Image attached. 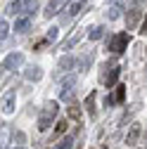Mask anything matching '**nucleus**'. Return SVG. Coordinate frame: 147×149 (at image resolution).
<instances>
[{
    "mask_svg": "<svg viewBox=\"0 0 147 149\" xmlns=\"http://www.w3.org/2000/svg\"><path fill=\"white\" fill-rule=\"evenodd\" d=\"M119 73H121V69H119V64H116L114 59H112V62H104V64H102V71H100L102 85H104V88H114Z\"/></svg>",
    "mask_w": 147,
    "mask_h": 149,
    "instance_id": "1",
    "label": "nucleus"
},
{
    "mask_svg": "<svg viewBox=\"0 0 147 149\" xmlns=\"http://www.w3.org/2000/svg\"><path fill=\"white\" fill-rule=\"evenodd\" d=\"M128 33L126 31H121V33H116V36H112V38L107 40V50L112 52V54H121L126 47H128Z\"/></svg>",
    "mask_w": 147,
    "mask_h": 149,
    "instance_id": "2",
    "label": "nucleus"
},
{
    "mask_svg": "<svg viewBox=\"0 0 147 149\" xmlns=\"http://www.w3.org/2000/svg\"><path fill=\"white\" fill-rule=\"evenodd\" d=\"M55 116H57V102H48L38 116V130H48Z\"/></svg>",
    "mask_w": 147,
    "mask_h": 149,
    "instance_id": "3",
    "label": "nucleus"
},
{
    "mask_svg": "<svg viewBox=\"0 0 147 149\" xmlns=\"http://www.w3.org/2000/svg\"><path fill=\"white\" fill-rule=\"evenodd\" d=\"M24 64V54L22 52H12V54H7V59L3 62V69H19Z\"/></svg>",
    "mask_w": 147,
    "mask_h": 149,
    "instance_id": "4",
    "label": "nucleus"
},
{
    "mask_svg": "<svg viewBox=\"0 0 147 149\" xmlns=\"http://www.w3.org/2000/svg\"><path fill=\"white\" fill-rule=\"evenodd\" d=\"M140 14H142V10H140V7L128 10V14H126V26H128V31H133V29L138 26V22H140Z\"/></svg>",
    "mask_w": 147,
    "mask_h": 149,
    "instance_id": "5",
    "label": "nucleus"
},
{
    "mask_svg": "<svg viewBox=\"0 0 147 149\" xmlns=\"http://www.w3.org/2000/svg\"><path fill=\"white\" fill-rule=\"evenodd\" d=\"M81 7H83V3H81V0H76V3H69V5L64 7V14H62V19H64V22H71L74 17L78 14V10H81Z\"/></svg>",
    "mask_w": 147,
    "mask_h": 149,
    "instance_id": "6",
    "label": "nucleus"
},
{
    "mask_svg": "<svg viewBox=\"0 0 147 149\" xmlns=\"http://www.w3.org/2000/svg\"><path fill=\"white\" fill-rule=\"evenodd\" d=\"M14 102H17V92L7 90L5 97H3V111H5V114H12V111H14Z\"/></svg>",
    "mask_w": 147,
    "mask_h": 149,
    "instance_id": "7",
    "label": "nucleus"
},
{
    "mask_svg": "<svg viewBox=\"0 0 147 149\" xmlns=\"http://www.w3.org/2000/svg\"><path fill=\"white\" fill-rule=\"evenodd\" d=\"M140 133H142L140 123H133V125H131V130H128V135H126V144H128V147L135 144V142H138V137H140Z\"/></svg>",
    "mask_w": 147,
    "mask_h": 149,
    "instance_id": "8",
    "label": "nucleus"
},
{
    "mask_svg": "<svg viewBox=\"0 0 147 149\" xmlns=\"http://www.w3.org/2000/svg\"><path fill=\"white\" fill-rule=\"evenodd\" d=\"M83 107H85V111L90 114V118H95V114H97V109H95V92H90V95L85 97Z\"/></svg>",
    "mask_w": 147,
    "mask_h": 149,
    "instance_id": "9",
    "label": "nucleus"
},
{
    "mask_svg": "<svg viewBox=\"0 0 147 149\" xmlns=\"http://www.w3.org/2000/svg\"><path fill=\"white\" fill-rule=\"evenodd\" d=\"M66 114H69V118H74L76 123H81V107L74 102V100H71V104L66 107Z\"/></svg>",
    "mask_w": 147,
    "mask_h": 149,
    "instance_id": "10",
    "label": "nucleus"
},
{
    "mask_svg": "<svg viewBox=\"0 0 147 149\" xmlns=\"http://www.w3.org/2000/svg\"><path fill=\"white\" fill-rule=\"evenodd\" d=\"M62 5H64V0H50V3H48V7H45V17H52V14H57Z\"/></svg>",
    "mask_w": 147,
    "mask_h": 149,
    "instance_id": "11",
    "label": "nucleus"
},
{
    "mask_svg": "<svg viewBox=\"0 0 147 149\" xmlns=\"http://www.w3.org/2000/svg\"><path fill=\"white\" fill-rule=\"evenodd\" d=\"M29 26H31V17H22V19H17V22H14V31H17V33L29 31Z\"/></svg>",
    "mask_w": 147,
    "mask_h": 149,
    "instance_id": "12",
    "label": "nucleus"
},
{
    "mask_svg": "<svg viewBox=\"0 0 147 149\" xmlns=\"http://www.w3.org/2000/svg\"><path fill=\"white\" fill-rule=\"evenodd\" d=\"M76 64H78V69H81V71H88V66L93 64V52H85V54H81V59H78Z\"/></svg>",
    "mask_w": 147,
    "mask_h": 149,
    "instance_id": "13",
    "label": "nucleus"
},
{
    "mask_svg": "<svg viewBox=\"0 0 147 149\" xmlns=\"http://www.w3.org/2000/svg\"><path fill=\"white\" fill-rule=\"evenodd\" d=\"M24 76H26L29 81H38V78L43 76V71H41L38 66H31V69H26V73H24Z\"/></svg>",
    "mask_w": 147,
    "mask_h": 149,
    "instance_id": "14",
    "label": "nucleus"
},
{
    "mask_svg": "<svg viewBox=\"0 0 147 149\" xmlns=\"http://www.w3.org/2000/svg\"><path fill=\"white\" fill-rule=\"evenodd\" d=\"M74 64H76V62H74V59L69 57V54H66V57H62V59H60V69H62V71H69V69H71Z\"/></svg>",
    "mask_w": 147,
    "mask_h": 149,
    "instance_id": "15",
    "label": "nucleus"
},
{
    "mask_svg": "<svg viewBox=\"0 0 147 149\" xmlns=\"http://www.w3.org/2000/svg\"><path fill=\"white\" fill-rule=\"evenodd\" d=\"M22 10H24L22 3H19V0H14V3L7 7V14H12V17H14V14H22Z\"/></svg>",
    "mask_w": 147,
    "mask_h": 149,
    "instance_id": "16",
    "label": "nucleus"
},
{
    "mask_svg": "<svg viewBox=\"0 0 147 149\" xmlns=\"http://www.w3.org/2000/svg\"><path fill=\"white\" fill-rule=\"evenodd\" d=\"M104 36V29L102 26H95V29H90V40H100Z\"/></svg>",
    "mask_w": 147,
    "mask_h": 149,
    "instance_id": "17",
    "label": "nucleus"
},
{
    "mask_svg": "<svg viewBox=\"0 0 147 149\" xmlns=\"http://www.w3.org/2000/svg\"><path fill=\"white\" fill-rule=\"evenodd\" d=\"M7 33H10L7 22H5V19H0V40H5V38H7Z\"/></svg>",
    "mask_w": 147,
    "mask_h": 149,
    "instance_id": "18",
    "label": "nucleus"
},
{
    "mask_svg": "<svg viewBox=\"0 0 147 149\" xmlns=\"http://www.w3.org/2000/svg\"><path fill=\"white\" fill-rule=\"evenodd\" d=\"M116 102H123L126 100V85H116V95H114Z\"/></svg>",
    "mask_w": 147,
    "mask_h": 149,
    "instance_id": "19",
    "label": "nucleus"
},
{
    "mask_svg": "<svg viewBox=\"0 0 147 149\" xmlns=\"http://www.w3.org/2000/svg\"><path fill=\"white\" fill-rule=\"evenodd\" d=\"M71 144H74V140H71V137H64V140H62L57 147H55V149H71Z\"/></svg>",
    "mask_w": 147,
    "mask_h": 149,
    "instance_id": "20",
    "label": "nucleus"
},
{
    "mask_svg": "<svg viewBox=\"0 0 147 149\" xmlns=\"http://www.w3.org/2000/svg\"><path fill=\"white\" fill-rule=\"evenodd\" d=\"M19 3H22V7H24V10H29V12H33V10H36V0H19Z\"/></svg>",
    "mask_w": 147,
    "mask_h": 149,
    "instance_id": "21",
    "label": "nucleus"
},
{
    "mask_svg": "<svg viewBox=\"0 0 147 149\" xmlns=\"http://www.w3.org/2000/svg\"><path fill=\"white\" fill-rule=\"evenodd\" d=\"M119 12H121L119 7H109L107 10V19H119Z\"/></svg>",
    "mask_w": 147,
    "mask_h": 149,
    "instance_id": "22",
    "label": "nucleus"
},
{
    "mask_svg": "<svg viewBox=\"0 0 147 149\" xmlns=\"http://www.w3.org/2000/svg\"><path fill=\"white\" fill-rule=\"evenodd\" d=\"M14 142H17V144H24V142H26V135L22 133V130H17V133H14Z\"/></svg>",
    "mask_w": 147,
    "mask_h": 149,
    "instance_id": "23",
    "label": "nucleus"
},
{
    "mask_svg": "<svg viewBox=\"0 0 147 149\" xmlns=\"http://www.w3.org/2000/svg\"><path fill=\"white\" fill-rule=\"evenodd\" d=\"M64 130H66V121H60V123H57V128H55V135H62Z\"/></svg>",
    "mask_w": 147,
    "mask_h": 149,
    "instance_id": "24",
    "label": "nucleus"
},
{
    "mask_svg": "<svg viewBox=\"0 0 147 149\" xmlns=\"http://www.w3.org/2000/svg\"><path fill=\"white\" fill-rule=\"evenodd\" d=\"M55 38H57V29H55V26H52V29L48 31V40H55Z\"/></svg>",
    "mask_w": 147,
    "mask_h": 149,
    "instance_id": "25",
    "label": "nucleus"
},
{
    "mask_svg": "<svg viewBox=\"0 0 147 149\" xmlns=\"http://www.w3.org/2000/svg\"><path fill=\"white\" fill-rule=\"evenodd\" d=\"M140 33L147 36V14H145V19H142V26H140Z\"/></svg>",
    "mask_w": 147,
    "mask_h": 149,
    "instance_id": "26",
    "label": "nucleus"
},
{
    "mask_svg": "<svg viewBox=\"0 0 147 149\" xmlns=\"http://www.w3.org/2000/svg\"><path fill=\"white\" fill-rule=\"evenodd\" d=\"M145 142H147V133H145Z\"/></svg>",
    "mask_w": 147,
    "mask_h": 149,
    "instance_id": "27",
    "label": "nucleus"
},
{
    "mask_svg": "<svg viewBox=\"0 0 147 149\" xmlns=\"http://www.w3.org/2000/svg\"><path fill=\"white\" fill-rule=\"evenodd\" d=\"M138 149H145V147H138Z\"/></svg>",
    "mask_w": 147,
    "mask_h": 149,
    "instance_id": "28",
    "label": "nucleus"
}]
</instances>
